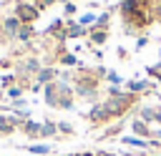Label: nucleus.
<instances>
[{
  "instance_id": "obj_2",
  "label": "nucleus",
  "mask_w": 161,
  "mask_h": 156,
  "mask_svg": "<svg viewBox=\"0 0 161 156\" xmlns=\"http://www.w3.org/2000/svg\"><path fill=\"white\" fill-rule=\"evenodd\" d=\"M5 28H8L10 33H15V28H18V20H15V18H10V20L5 23Z\"/></svg>"
},
{
  "instance_id": "obj_5",
  "label": "nucleus",
  "mask_w": 161,
  "mask_h": 156,
  "mask_svg": "<svg viewBox=\"0 0 161 156\" xmlns=\"http://www.w3.org/2000/svg\"><path fill=\"white\" fill-rule=\"evenodd\" d=\"M53 131H55V126H53V123H48V126H43V133H53Z\"/></svg>"
},
{
  "instance_id": "obj_7",
  "label": "nucleus",
  "mask_w": 161,
  "mask_h": 156,
  "mask_svg": "<svg viewBox=\"0 0 161 156\" xmlns=\"http://www.w3.org/2000/svg\"><path fill=\"white\" fill-rule=\"evenodd\" d=\"M45 3H53V0H45Z\"/></svg>"
},
{
  "instance_id": "obj_8",
  "label": "nucleus",
  "mask_w": 161,
  "mask_h": 156,
  "mask_svg": "<svg viewBox=\"0 0 161 156\" xmlns=\"http://www.w3.org/2000/svg\"><path fill=\"white\" fill-rule=\"evenodd\" d=\"M158 136H161V133H158Z\"/></svg>"
},
{
  "instance_id": "obj_1",
  "label": "nucleus",
  "mask_w": 161,
  "mask_h": 156,
  "mask_svg": "<svg viewBox=\"0 0 161 156\" xmlns=\"http://www.w3.org/2000/svg\"><path fill=\"white\" fill-rule=\"evenodd\" d=\"M123 143H131V146H146V141H141V138H131V136H123Z\"/></svg>"
},
{
  "instance_id": "obj_4",
  "label": "nucleus",
  "mask_w": 161,
  "mask_h": 156,
  "mask_svg": "<svg viewBox=\"0 0 161 156\" xmlns=\"http://www.w3.org/2000/svg\"><path fill=\"white\" fill-rule=\"evenodd\" d=\"M30 151H33V153H45L48 146H30Z\"/></svg>"
},
{
  "instance_id": "obj_3",
  "label": "nucleus",
  "mask_w": 161,
  "mask_h": 156,
  "mask_svg": "<svg viewBox=\"0 0 161 156\" xmlns=\"http://www.w3.org/2000/svg\"><path fill=\"white\" fill-rule=\"evenodd\" d=\"M131 88L133 91H141V88H146V81H136V83H131Z\"/></svg>"
},
{
  "instance_id": "obj_6",
  "label": "nucleus",
  "mask_w": 161,
  "mask_h": 156,
  "mask_svg": "<svg viewBox=\"0 0 161 156\" xmlns=\"http://www.w3.org/2000/svg\"><path fill=\"white\" fill-rule=\"evenodd\" d=\"M93 20H96L93 15H83V18H80V23H93Z\"/></svg>"
}]
</instances>
